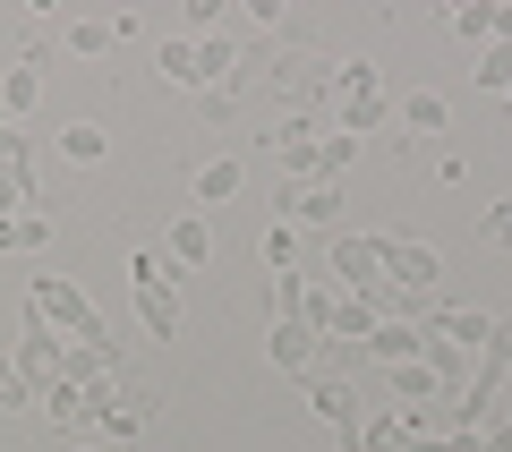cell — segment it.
Returning <instances> with one entry per match:
<instances>
[{
    "label": "cell",
    "mask_w": 512,
    "mask_h": 452,
    "mask_svg": "<svg viewBox=\"0 0 512 452\" xmlns=\"http://www.w3.org/2000/svg\"><path fill=\"white\" fill-rule=\"evenodd\" d=\"M35 316L60 333V342H111L103 316H94V299L77 282H60V273H35ZM111 350H120V342H111Z\"/></svg>",
    "instance_id": "1"
},
{
    "label": "cell",
    "mask_w": 512,
    "mask_h": 452,
    "mask_svg": "<svg viewBox=\"0 0 512 452\" xmlns=\"http://www.w3.org/2000/svg\"><path fill=\"white\" fill-rule=\"evenodd\" d=\"M308 410L325 418V427H342V452H359V393H350L333 367H316V376H308Z\"/></svg>",
    "instance_id": "2"
},
{
    "label": "cell",
    "mask_w": 512,
    "mask_h": 452,
    "mask_svg": "<svg viewBox=\"0 0 512 452\" xmlns=\"http://www.w3.org/2000/svg\"><path fill=\"white\" fill-rule=\"evenodd\" d=\"M384 282H393V290H410V299H419V290H436V248H427V239H384Z\"/></svg>",
    "instance_id": "3"
},
{
    "label": "cell",
    "mask_w": 512,
    "mask_h": 452,
    "mask_svg": "<svg viewBox=\"0 0 512 452\" xmlns=\"http://www.w3.org/2000/svg\"><path fill=\"white\" fill-rule=\"evenodd\" d=\"M376 265H384V239H333V248H325V273H333V290H367V282H376Z\"/></svg>",
    "instance_id": "4"
},
{
    "label": "cell",
    "mask_w": 512,
    "mask_h": 452,
    "mask_svg": "<svg viewBox=\"0 0 512 452\" xmlns=\"http://www.w3.org/2000/svg\"><path fill=\"white\" fill-rule=\"evenodd\" d=\"M316 350H325V342H316L299 316H274V333H265V359H274L282 376H316Z\"/></svg>",
    "instance_id": "5"
},
{
    "label": "cell",
    "mask_w": 512,
    "mask_h": 452,
    "mask_svg": "<svg viewBox=\"0 0 512 452\" xmlns=\"http://www.w3.org/2000/svg\"><path fill=\"white\" fill-rule=\"evenodd\" d=\"M367 359H384V367H402V359H419V350H427V325H419V316H376V333H367Z\"/></svg>",
    "instance_id": "6"
},
{
    "label": "cell",
    "mask_w": 512,
    "mask_h": 452,
    "mask_svg": "<svg viewBox=\"0 0 512 452\" xmlns=\"http://www.w3.org/2000/svg\"><path fill=\"white\" fill-rule=\"evenodd\" d=\"M419 325H427V342H444V350H461V342L487 350V325H495V316H487V308H427Z\"/></svg>",
    "instance_id": "7"
},
{
    "label": "cell",
    "mask_w": 512,
    "mask_h": 452,
    "mask_svg": "<svg viewBox=\"0 0 512 452\" xmlns=\"http://www.w3.org/2000/svg\"><path fill=\"white\" fill-rule=\"evenodd\" d=\"M137 290V325L154 333V342H180V290L171 282H128Z\"/></svg>",
    "instance_id": "8"
},
{
    "label": "cell",
    "mask_w": 512,
    "mask_h": 452,
    "mask_svg": "<svg viewBox=\"0 0 512 452\" xmlns=\"http://www.w3.org/2000/svg\"><path fill=\"white\" fill-rule=\"evenodd\" d=\"M163 256H171L180 273H205V265H214V231H205V214H180V222H171Z\"/></svg>",
    "instance_id": "9"
},
{
    "label": "cell",
    "mask_w": 512,
    "mask_h": 452,
    "mask_svg": "<svg viewBox=\"0 0 512 452\" xmlns=\"http://www.w3.org/2000/svg\"><path fill=\"white\" fill-rule=\"evenodd\" d=\"M35 410L60 418V427H86V418H94V393H86V384H69V376H52V384L35 393Z\"/></svg>",
    "instance_id": "10"
},
{
    "label": "cell",
    "mask_w": 512,
    "mask_h": 452,
    "mask_svg": "<svg viewBox=\"0 0 512 452\" xmlns=\"http://www.w3.org/2000/svg\"><path fill=\"white\" fill-rule=\"evenodd\" d=\"M94 427H103L111 444H137V427H146V393H111V401H94Z\"/></svg>",
    "instance_id": "11"
},
{
    "label": "cell",
    "mask_w": 512,
    "mask_h": 452,
    "mask_svg": "<svg viewBox=\"0 0 512 452\" xmlns=\"http://www.w3.org/2000/svg\"><path fill=\"white\" fill-rule=\"evenodd\" d=\"M393 401H402V410H427V401H444V376L427 359H402L393 367Z\"/></svg>",
    "instance_id": "12"
},
{
    "label": "cell",
    "mask_w": 512,
    "mask_h": 452,
    "mask_svg": "<svg viewBox=\"0 0 512 452\" xmlns=\"http://www.w3.org/2000/svg\"><path fill=\"white\" fill-rule=\"evenodd\" d=\"M239 180H248V171H239V154H214V163H197V205H231V197H239Z\"/></svg>",
    "instance_id": "13"
},
{
    "label": "cell",
    "mask_w": 512,
    "mask_h": 452,
    "mask_svg": "<svg viewBox=\"0 0 512 452\" xmlns=\"http://www.w3.org/2000/svg\"><path fill=\"white\" fill-rule=\"evenodd\" d=\"M384 120H393V103H384V86H376V94H342V137H376Z\"/></svg>",
    "instance_id": "14"
},
{
    "label": "cell",
    "mask_w": 512,
    "mask_h": 452,
    "mask_svg": "<svg viewBox=\"0 0 512 452\" xmlns=\"http://www.w3.org/2000/svg\"><path fill=\"white\" fill-rule=\"evenodd\" d=\"M103 154H111V137H103L94 120H69V128H60V163L86 171V163H103Z\"/></svg>",
    "instance_id": "15"
},
{
    "label": "cell",
    "mask_w": 512,
    "mask_h": 452,
    "mask_svg": "<svg viewBox=\"0 0 512 452\" xmlns=\"http://www.w3.org/2000/svg\"><path fill=\"white\" fill-rule=\"evenodd\" d=\"M43 103V69H9L0 77V120H18V111Z\"/></svg>",
    "instance_id": "16"
},
{
    "label": "cell",
    "mask_w": 512,
    "mask_h": 452,
    "mask_svg": "<svg viewBox=\"0 0 512 452\" xmlns=\"http://www.w3.org/2000/svg\"><path fill=\"white\" fill-rule=\"evenodd\" d=\"M111 43H120V35H111V18H69V52L77 60H103Z\"/></svg>",
    "instance_id": "17"
},
{
    "label": "cell",
    "mask_w": 512,
    "mask_h": 452,
    "mask_svg": "<svg viewBox=\"0 0 512 452\" xmlns=\"http://www.w3.org/2000/svg\"><path fill=\"white\" fill-rule=\"evenodd\" d=\"M350 154H359V137H342V128H333V137H316V180H333V188H342Z\"/></svg>",
    "instance_id": "18"
},
{
    "label": "cell",
    "mask_w": 512,
    "mask_h": 452,
    "mask_svg": "<svg viewBox=\"0 0 512 452\" xmlns=\"http://www.w3.org/2000/svg\"><path fill=\"white\" fill-rule=\"evenodd\" d=\"M478 86H487V94H512V43H478Z\"/></svg>",
    "instance_id": "19"
},
{
    "label": "cell",
    "mask_w": 512,
    "mask_h": 452,
    "mask_svg": "<svg viewBox=\"0 0 512 452\" xmlns=\"http://www.w3.org/2000/svg\"><path fill=\"white\" fill-rule=\"evenodd\" d=\"M444 120H453V111H444V94H410V103H402V128H419V137H436Z\"/></svg>",
    "instance_id": "20"
},
{
    "label": "cell",
    "mask_w": 512,
    "mask_h": 452,
    "mask_svg": "<svg viewBox=\"0 0 512 452\" xmlns=\"http://www.w3.org/2000/svg\"><path fill=\"white\" fill-rule=\"evenodd\" d=\"M214 77H231V35H205L197 43V86H214Z\"/></svg>",
    "instance_id": "21"
},
{
    "label": "cell",
    "mask_w": 512,
    "mask_h": 452,
    "mask_svg": "<svg viewBox=\"0 0 512 452\" xmlns=\"http://www.w3.org/2000/svg\"><path fill=\"white\" fill-rule=\"evenodd\" d=\"M163 77H171V86H197V43H163Z\"/></svg>",
    "instance_id": "22"
},
{
    "label": "cell",
    "mask_w": 512,
    "mask_h": 452,
    "mask_svg": "<svg viewBox=\"0 0 512 452\" xmlns=\"http://www.w3.org/2000/svg\"><path fill=\"white\" fill-rule=\"evenodd\" d=\"M256 256H265V265H291V256H299V231H291V222H274V231H265V239H256Z\"/></svg>",
    "instance_id": "23"
},
{
    "label": "cell",
    "mask_w": 512,
    "mask_h": 452,
    "mask_svg": "<svg viewBox=\"0 0 512 452\" xmlns=\"http://www.w3.org/2000/svg\"><path fill=\"white\" fill-rule=\"evenodd\" d=\"M478 239H487V248H512V197H504V205H487V214H478Z\"/></svg>",
    "instance_id": "24"
},
{
    "label": "cell",
    "mask_w": 512,
    "mask_h": 452,
    "mask_svg": "<svg viewBox=\"0 0 512 452\" xmlns=\"http://www.w3.org/2000/svg\"><path fill=\"white\" fill-rule=\"evenodd\" d=\"M128 282H171V256L163 248H137V256H128Z\"/></svg>",
    "instance_id": "25"
},
{
    "label": "cell",
    "mask_w": 512,
    "mask_h": 452,
    "mask_svg": "<svg viewBox=\"0 0 512 452\" xmlns=\"http://www.w3.org/2000/svg\"><path fill=\"white\" fill-rule=\"evenodd\" d=\"M478 359H487V367H512V316H495V325H487V350H478Z\"/></svg>",
    "instance_id": "26"
},
{
    "label": "cell",
    "mask_w": 512,
    "mask_h": 452,
    "mask_svg": "<svg viewBox=\"0 0 512 452\" xmlns=\"http://www.w3.org/2000/svg\"><path fill=\"white\" fill-rule=\"evenodd\" d=\"M43 239H52V222H43V214H18V222H9V248H43Z\"/></svg>",
    "instance_id": "27"
},
{
    "label": "cell",
    "mask_w": 512,
    "mask_h": 452,
    "mask_svg": "<svg viewBox=\"0 0 512 452\" xmlns=\"http://www.w3.org/2000/svg\"><path fill=\"white\" fill-rule=\"evenodd\" d=\"M342 94H376V60H342Z\"/></svg>",
    "instance_id": "28"
},
{
    "label": "cell",
    "mask_w": 512,
    "mask_h": 452,
    "mask_svg": "<svg viewBox=\"0 0 512 452\" xmlns=\"http://www.w3.org/2000/svg\"><path fill=\"white\" fill-rule=\"evenodd\" d=\"M77 452H103V444H77Z\"/></svg>",
    "instance_id": "29"
},
{
    "label": "cell",
    "mask_w": 512,
    "mask_h": 452,
    "mask_svg": "<svg viewBox=\"0 0 512 452\" xmlns=\"http://www.w3.org/2000/svg\"><path fill=\"white\" fill-rule=\"evenodd\" d=\"M504 103H512V94H504Z\"/></svg>",
    "instance_id": "30"
}]
</instances>
